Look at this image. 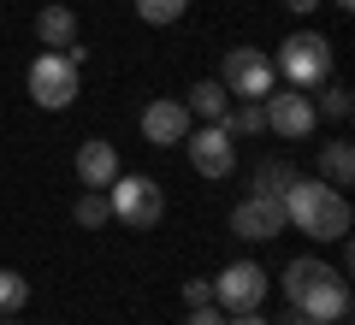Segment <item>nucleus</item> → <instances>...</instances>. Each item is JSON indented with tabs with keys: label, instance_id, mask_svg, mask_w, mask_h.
Here are the masks:
<instances>
[{
	"label": "nucleus",
	"instance_id": "f257e3e1",
	"mask_svg": "<svg viewBox=\"0 0 355 325\" xmlns=\"http://www.w3.org/2000/svg\"><path fill=\"white\" fill-rule=\"evenodd\" d=\"M349 219H355L349 195L331 189L326 177H296V184L284 189V225H296L314 243H343L349 237Z\"/></svg>",
	"mask_w": 355,
	"mask_h": 325
},
{
	"label": "nucleus",
	"instance_id": "f03ea898",
	"mask_svg": "<svg viewBox=\"0 0 355 325\" xmlns=\"http://www.w3.org/2000/svg\"><path fill=\"white\" fill-rule=\"evenodd\" d=\"M279 290H284V301H291L302 319H326V325L349 319V284H343V272L326 266V261H314V254H302V261L284 266Z\"/></svg>",
	"mask_w": 355,
	"mask_h": 325
},
{
	"label": "nucleus",
	"instance_id": "7ed1b4c3",
	"mask_svg": "<svg viewBox=\"0 0 355 325\" xmlns=\"http://www.w3.org/2000/svg\"><path fill=\"white\" fill-rule=\"evenodd\" d=\"M272 71H279L291 89H320V83H331V42L320 36V30H296V36L279 48Z\"/></svg>",
	"mask_w": 355,
	"mask_h": 325
},
{
	"label": "nucleus",
	"instance_id": "20e7f679",
	"mask_svg": "<svg viewBox=\"0 0 355 325\" xmlns=\"http://www.w3.org/2000/svg\"><path fill=\"white\" fill-rule=\"evenodd\" d=\"M107 207H113V219L148 231V225H160V213H166V189L154 177H142V172H119L107 184Z\"/></svg>",
	"mask_w": 355,
	"mask_h": 325
},
{
	"label": "nucleus",
	"instance_id": "39448f33",
	"mask_svg": "<svg viewBox=\"0 0 355 325\" xmlns=\"http://www.w3.org/2000/svg\"><path fill=\"white\" fill-rule=\"evenodd\" d=\"M266 290H272L266 266H254V261H231L225 272L214 278V308H219V313H261Z\"/></svg>",
	"mask_w": 355,
	"mask_h": 325
},
{
	"label": "nucleus",
	"instance_id": "423d86ee",
	"mask_svg": "<svg viewBox=\"0 0 355 325\" xmlns=\"http://www.w3.org/2000/svg\"><path fill=\"white\" fill-rule=\"evenodd\" d=\"M30 95H36V107H48V113H65L77 100V60L71 53H36L30 60Z\"/></svg>",
	"mask_w": 355,
	"mask_h": 325
},
{
	"label": "nucleus",
	"instance_id": "0eeeda50",
	"mask_svg": "<svg viewBox=\"0 0 355 325\" xmlns=\"http://www.w3.org/2000/svg\"><path fill=\"white\" fill-rule=\"evenodd\" d=\"M261 113H266V130H279L284 142H308L320 130V113H314V95L308 89H272L261 100Z\"/></svg>",
	"mask_w": 355,
	"mask_h": 325
},
{
	"label": "nucleus",
	"instance_id": "6e6552de",
	"mask_svg": "<svg viewBox=\"0 0 355 325\" xmlns=\"http://www.w3.org/2000/svg\"><path fill=\"white\" fill-rule=\"evenodd\" d=\"M272 53H261V48H231L225 53V77H219V83H225V95H243V100H266L272 95Z\"/></svg>",
	"mask_w": 355,
	"mask_h": 325
},
{
	"label": "nucleus",
	"instance_id": "1a4fd4ad",
	"mask_svg": "<svg viewBox=\"0 0 355 325\" xmlns=\"http://www.w3.org/2000/svg\"><path fill=\"white\" fill-rule=\"evenodd\" d=\"M279 231H284V195H261V189H249V195L231 207V237L272 243Z\"/></svg>",
	"mask_w": 355,
	"mask_h": 325
},
{
	"label": "nucleus",
	"instance_id": "9d476101",
	"mask_svg": "<svg viewBox=\"0 0 355 325\" xmlns=\"http://www.w3.org/2000/svg\"><path fill=\"white\" fill-rule=\"evenodd\" d=\"M184 154H190V166L202 177H231V166H237V142H231L225 125H202L184 137Z\"/></svg>",
	"mask_w": 355,
	"mask_h": 325
},
{
	"label": "nucleus",
	"instance_id": "9b49d317",
	"mask_svg": "<svg viewBox=\"0 0 355 325\" xmlns=\"http://www.w3.org/2000/svg\"><path fill=\"white\" fill-rule=\"evenodd\" d=\"M142 137L154 142V148H178V142L190 137V107L178 95H160L142 107Z\"/></svg>",
	"mask_w": 355,
	"mask_h": 325
},
{
	"label": "nucleus",
	"instance_id": "f8f14e48",
	"mask_svg": "<svg viewBox=\"0 0 355 325\" xmlns=\"http://www.w3.org/2000/svg\"><path fill=\"white\" fill-rule=\"evenodd\" d=\"M119 172H125V166H119V148L107 137H89L83 148H77V184L83 189H107Z\"/></svg>",
	"mask_w": 355,
	"mask_h": 325
},
{
	"label": "nucleus",
	"instance_id": "ddd939ff",
	"mask_svg": "<svg viewBox=\"0 0 355 325\" xmlns=\"http://www.w3.org/2000/svg\"><path fill=\"white\" fill-rule=\"evenodd\" d=\"M36 42H42V48H53V53H65V48L83 42V24H77L71 6L53 0V6H42V12H36Z\"/></svg>",
	"mask_w": 355,
	"mask_h": 325
},
{
	"label": "nucleus",
	"instance_id": "4468645a",
	"mask_svg": "<svg viewBox=\"0 0 355 325\" xmlns=\"http://www.w3.org/2000/svg\"><path fill=\"white\" fill-rule=\"evenodd\" d=\"M184 107H190V118H207V125H225V113H231V95H225V83L219 77H202V83L184 95Z\"/></svg>",
	"mask_w": 355,
	"mask_h": 325
},
{
	"label": "nucleus",
	"instance_id": "2eb2a0df",
	"mask_svg": "<svg viewBox=\"0 0 355 325\" xmlns=\"http://www.w3.org/2000/svg\"><path fill=\"white\" fill-rule=\"evenodd\" d=\"M320 177H326L331 189H349V177H355V148L349 142H326V148H320Z\"/></svg>",
	"mask_w": 355,
	"mask_h": 325
},
{
	"label": "nucleus",
	"instance_id": "dca6fc26",
	"mask_svg": "<svg viewBox=\"0 0 355 325\" xmlns=\"http://www.w3.org/2000/svg\"><path fill=\"white\" fill-rule=\"evenodd\" d=\"M71 219L77 225H107V219H113V207H107V189H83V195H77V207H71Z\"/></svg>",
	"mask_w": 355,
	"mask_h": 325
},
{
	"label": "nucleus",
	"instance_id": "f3484780",
	"mask_svg": "<svg viewBox=\"0 0 355 325\" xmlns=\"http://www.w3.org/2000/svg\"><path fill=\"white\" fill-rule=\"evenodd\" d=\"M225 130H231V137H261V130H266L261 100H243V107H231V113H225Z\"/></svg>",
	"mask_w": 355,
	"mask_h": 325
},
{
	"label": "nucleus",
	"instance_id": "a211bd4d",
	"mask_svg": "<svg viewBox=\"0 0 355 325\" xmlns=\"http://www.w3.org/2000/svg\"><path fill=\"white\" fill-rule=\"evenodd\" d=\"M190 12V0H137V18L142 24H178Z\"/></svg>",
	"mask_w": 355,
	"mask_h": 325
},
{
	"label": "nucleus",
	"instance_id": "6ab92c4d",
	"mask_svg": "<svg viewBox=\"0 0 355 325\" xmlns=\"http://www.w3.org/2000/svg\"><path fill=\"white\" fill-rule=\"evenodd\" d=\"M24 301H30V284H24V272L0 266V313H18Z\"/></svg>",
	"mask_w": 355,
	"mask_h": 325
},
{
	"label": "nucleus",
	"instance_id": "aec40b11",
	"mask_svg": "<svg viewBox=\"0 0 355 325\" xmlns=\"http://www.w3.org/2000/svg\"><path fill=\"white\" fill-rule=\"evenodd\" d=\"M291 184H296V172H291L284 160H266L261 172H254V189H261V195H284Z\"/></svg>",
	"mask_w": 355,
	"mask_h": 325
},
{
	"label": "nucleus",
	"instance_id": "412c9836",
	"mask_svg": "<svg viewBox=\"0 0 355 325\" xmlns=\"http://www.w3.org/2000/svg\"><path fill=\"white\" fill-rule=\"evenodd\" d=\"M349 107H355L349 89H343V83H326V89H320V107H314V113H326V118H349Z\"/></svg>",
	"mask_w": 355,
	"mask_h": 325
},
{
	"label": "nucleus",
	"instance_id": "4be33fe9",
	"mask_svg": "<svg viewBox=\"0 0 355 325\" xmlns=\"http://www.w3.org/2000/svg\"><path fill=\"white\" fill-rule=\"evenodd\" d=\"M184 301H190V308H207V301H214V278H190V284H184Z\"/></svg>",
	"mask_w": 355,
	"mask_h": 325
},
{
	"label": "nucleus",
	"instance_id": "5701e85b",
	"mask_svg": "<svg viewBox=\"0 0 355 325\" xmlns=\"http://www.w3.org/2000/svg\"><path fill=\"white\" fill-rule=\"evenodd\" d=\"M184 325H225V313L207 301V308H190V319H184Z\"/></svg>",
	"mask_w": 355,
	"mask_h": 325
},
{
	"label": "nucleus",
	"instance_id": "b1692460",
	"mask_svg": "<svg viewBox=\"0 0 355 325\" xmlns=\"http://www.w3.org/2000/svg\"><path fill=\"white\" fill-rule=\"evenodd\" d=\"M225 325H266L261 313H225Z\"/></svg>",
	"mask_w": 355,
	"mask_h": 325
},
{
	"label": "nucleus",
	"instance_id": "393cba45",
	"mask_svg": "<svg viewBox=\"0 0 355 325\" xmlns=\"http://www.w3.org/2000/svg\"><path fill=\"white\" fill-rule=\"evenodd\" d=\"M291 12H320V0H284Z\"/></svg>",
	"mask_w": 355,
	"mask_h": 325
},
{
	"label": "nucleus",
	"instance_id": "a878e982",
	"mask_svg": "<svg viewBox=\"0 0 355 325\" xmlns=\"http://www.w3.org/2000/svg\"><path fill=\"white\" fill-rule=\"evenodd\" d=\"M331 6H338V12H349V6H355V0H331Z\"/></svg>",
	"mask_w": 355,
	"mask_h": 325
},
{
	"label": "nucleus",
	"instance_id": "bb28decb",
	"mask_svg": "<svg viewBox=\"0 0 355 325\" xmlns=\"http://www.w3.org/2000/svg\"><path fill=\"white\" fill-rule=\"evenodd\" d=\"M0 325H18V319H12V313H6V319H0Z\"/></svg>",
	"mask_w": 355,
	"mask_h": 325
},
{
	"label": "nucleus",
	"instance_id": "cd10ccee",
	"mask_svg": "<svg viewBox=\"0 0 355 325\" xmlns=\"http://www.w3.org/2000/svg\"><path fill=\"white\" fill-rule=\"evenodd\" d=\"M302 325H326V319H302Z\"/></svg>",
	"mask_w": 355,
	"mask_h": 325
}]
</instances>
